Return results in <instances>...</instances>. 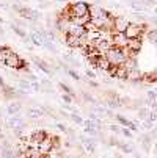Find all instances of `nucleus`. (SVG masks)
I'll return each mask as SVG.
<instances>
[{
    "instance_id": "nucleus-1",
    "label": "nucleus",
    "mask_w": 157,
    "mask_h": 158,
    "mask_svg": "<svg viewBox=\"0 0 157 158\" xmlns=\"http://www.w3.org/2000/svg\"><path fill=\"white\" fill-rule=\"evenodd\" d=\"M104 56L107 58V61H108L111 66H123L124 61L127 60V55H126L124 47H123V49H120V47H111V49H108V50L104 53Z\"/></svg>"
},
{
    "instance_id": "nucleus-2",
    "label": "nucleus",
    "mask_w": 157,
    "mask_h": 158,
    "mask_svg": "<svg viewBox=\"0 0 157 158\" xmlns=\"http://www.w3.org/2000/svg\"><path fill=\"white\" fill-rule=\"evenodd\" d=\"M145 25H146V24H145ZM145 25L137 24V22H130L123 33H124V36H126L127 39H138V38H142V35L145 33Z\"/></svg>"
},
{
    "instance_id": "nucleus-3",
    "label": "nucleus",
    "mask_w": 157,
    "mask_h": 158,
    "mask_svg": "<svg viewBox=\"0 0 157 158\" xmlns=\"http://www.w3.org/2000/svg\"><path fill=\"white\" fill-rule=\"evenodd\" d=\"M88 6H89V3L83 2V0H80V2H76V3H72V5H68L69 16H71V17L86 16V14H88Z\"/></svg>"
},
{
    "instance_id": "nucleus-4",
    "label": "nucleus",
    "mask_w": 157,
    "mask_h": 158,
    "mask_svg": "<svg viewBox=\"0 0 157 158\" xmlns=\"http://www.w3.org/2000/svg\"><path fill=\"white\" fill-rule=\"evenodd\" d=\"M88 16H89V19H110V17H113L110 14V11H107L105 8H102L99 5H89Z\"/></svg>"
},
{
    "instance_id": "nucleus-5",
    "label": "nucleus",
    "mask_w": 157,
    "mask_h": 158,
    "mask_svg": "<svg viewBox=\"0 0 157 158\" xmlns=\"http://www.w3.org/2000/svg\"><path fill=\"white\" fill-rule=\"evenodd\" d=\"M14 10L19 13L20 17H24L27 20H38L41 17V11H38V10H32L27 6H14Z\"/></svg>"
},
{
    "instance_id": "nucleus-6",
    "label": "nucleus",
    "mask_w": 157,
    "mask_h": 158,
    "mask_svg": "<svg viewBox=\"0 0 157 158\" xmlns=\"http://www.w3.org/2000/svg\"><path fill=\"white\" fill-rule=\"evenodd\" d=\"M129 24H130V20L127 17H124V16H113V19H111V31L123 33Z\"/></svg>"
},
{
    "instance_id": "nucleus-7",
    "label": "nucleus",
    "mask_w": 157,
    "mask_h": 158,
    "mask_svg": "<svg viewBox=\"0 0 157 158\" xmlns=\"http://www.w3.org/2000/svg\"><path fill=\"white\" fill-rule=\"evenodd\" d=\"M127 38L124 36V33H116V31H110V42H111V46L113 47H126L127 46Z\"/></svg>"
},
{
    "instance_id": "nucleus-8",
    "label": "nucleus",
    "mask_w": 157,
    "mask_h": 158,
    "mask_svg": "<svg viewBox=\"0 0 157 158\" xmlns=\"http://www.w3.org/2000/svg\"><path fill=\"white\" fill-rule=\"evenodd\" d=\"M64 44L71 49H82L86 41L85 38H77V36H72V35H64Z\"/></svg>"
},
{
    "instance_id": "nucleus-9",
    "label": "nucleus",
    "mask_w": 157,
    "mask_h": 158,
    "mask_svg": "<svg viewBox=\"0 0 157 158\" xmlns=\"http://www.w3.org/2000/svg\"><path fill=\"white\" fill-rule=\"evenodd\" d=\"M36 149H38V152H39V153H42V155H49V153L52 152V149H54L52 138L47 135V136L44 138V139H42V141H41L38 146H36Z\"/></svg>"
},
{
    "instance_id": "nucleus-10",
    "label": "nucleus",
    "mask_w": 157,
    "mask_h": 158,
    "mask_svg": "<svg viewBox=\"0 0 157 158\" xmlns=\"http://www.w3.org/2000/svg\"><path fill=\"white\" fill-rule=\"evenodd\" d=\"M20 63H22V60H20V56L16 53V52H11L8 56H7V60H5V66L7 67H10V69H19L20 67Z\"/></svg>"
},
{
    "instance_id": "nucleus-11",
    "label": "nucleus",
    "mask_w": 157,
    "mask_h": 158,
    "mask_svg": "<svg viewBox=\"0 0 157 158\" xmlns=\"http://www.w3.org/2000/svg\"><path fill=\"white\" fill-rule=\"evenodd\" d=\"M66 35H72V36H77V38H85V35H86V28H85V25L69 24Z\"/></svg>"
},
{
    "instance_id": "nucleus-12",
    "label": "nucleus",
    "mask_w": 157,
    "mask_h": 158,
    "mask_svg": "<svg viewBox=\"0 0 157 158\" xmlns=\"http://www.w3.org/2000/svg\"><path fill=\"white\" fill-rule=\"evenodd\" d=\"M110 63L107 61V58L104 56V55H99L98 58H96V61H94V67H98V69L101 71V72H108V69H110Z\"/></svg>"
},
{
    "instance_id": "nucleus-13",
    "label": "nucleus",
    "mask_w": 157,
    "mask_h": 158,
    "mask_svg": "<svg viewBox=\"0 0 157 158\" xmlns=\"http://www.w3.org/2000/svg\"><path fill=\"white\" fill-rule=\"evenodd\" d=\"M0 153H2L3 158H16V156H17V152H16L10 144H7V141L0 146Z\"/></svg>"
},
{
    "instance_id": "nucleus-14",
    "label": "nucleus",
    "mask_w": 157,
    "mask_h": 158,
    "mask_svg": "<svg viewBox=\"0 0 157 158\" xmlns=\"http://www.w3.org/2000/svg\"><path fill=\"white\" fill-rule=\"evenodd\" d=\"M126 47H127L130 52H133V53L137 55V53L142 50V47H143V41H142V38H138V39H129Z\"/></svg>"
},
{
    "instance_id": "nucleus-15",
    "label": "nucleus",
    "mask_w": 157,
    "mask_h": 158,
    "mask_svg": "<svg viewBox=\"0 0 157 158\" xmlns=\"http://www.w3.org/2000/svg\"><path fill=\"white\" fill-rule=\"evenodd\" d=\"M27 116L30 119H33V121H39V119L44 118V111H42L41 106H33V108L27 110Z\"/></svg>"
},
{
    "instance_id": "nucleus-16",
    "label": "nucleus",
    "mask_w": 157,
    "mask_h": 158,
    "mask_svg": "<svg viewBox=\"0 0 157 158\" xmlns=\"http://www.w3.org/2000/svg\"><path fill=\"white\" fill-rule=\"evenodd\" d=\"M28 39L35 44V46H38V47H46V42H44V38H42V35H41V31H39V30L32 31Z\"/></svg>"
},
{
    "instance_id": "nucleus-17",
    "label": "nucleus",
    "mask_w": 157,
    "mask_h": 158,
    "mask_svg": "<svg viewBox=\"0 0 157 158\" xmlns=\"http://www.w3.org/2000/svg\"><path fill=\"white\" fill-rule=\"evenodd\" d=\"M82 146L86 149V152H89V153H93L94 150H96V139L94 138H82Z\"/></svg>"
},
{
    "instance_id": "nucleus-18",
    "label": "nucleus",
    "mask_w": 157,
    "mask_h": 158,
    "mask_svg": "<svg viewBox=\"0 0 157 158\" xmlns=\"http://www.w3.org/2000/svg\"><path fill=\"white\" fill-rule=\"evenodd\" d=\"M33 63L39 67V69L44 72V74H47V75H52V71L49 69V64L46 63V61H42L41 58H33Z\"/></svg>"
},
{
    "instance_id": "nucleus-19",
    "label": "nucleus",
    "mask_w": 157,
    "mask_h": 158,
    "mask_svg": "<svg viewBox=\"0 0 157 158\" xmlns=\"http://www.w3.org/2000/svg\"><path fill=\"white\" fill-rule=\"evenodd\" d=\"M20 110H22V105H20V102H13V103H10L8 106H7V113L10 116H13V114H17V113H20Z\"/></svg>"
},
{
    "instance_id": "nucleus-20",
    "label": "nucleus",
    "mask_w": 157,
    "mask_h": 158,
    "mask_svg": "<svg viewBox=\"0 0 157 158\" xmlns=\"http://www.w3.org/2000/svg\"><path fill=\"white\" fill-rule=\"evenodd\" d=\"M142 81L155 83V81H157V74H155V71H152V72H149V74H143V75H142Z\"/></svg>"
},
{
    "instance_id": "nucleus-21",
    "label": "nucleus",
    "mask_w": 157,
    "mask_h": 158,
    "mask_svg": "<svg viewBox=\"0 0 157 158\" xmlns=\"http://www.w3.org/2000/svg\"><path fill=\"white\" fill-rule=\"evenodd\" d=\"M11 52H13V50H11L10 47H0V64H3V63H5L7 56H8Z\"/></svg>"
},
{
    "instance_id": "nucleus-22",
    "label": "nucleus",
    "mask_w": 157,
    "mask_h": 158,
    "mask_svg": "<svg viewBox=\"0 0 157 158\" xmlns=\"http://www.w3.org/2000/svg\"><path fill=\"white\" fill-rule=\"evenodd\" d=\"M11 28H13V31L17 35V36H20V38H24L25 41H28V38H27V33L22 30L20 27H17V25H14V24H11Z\"/></svg>"
},
{
    "instance_id": "nucleus-23",
    "label": "nucleus",
    "mask_w": 157,
    "mask_h": 158,
    "mask_svg": "<svg viewBox=\"0 0 157 158\" xmlns=\"http://www.w3.org/2000/svg\"><path fill=\"white\" fill-rule=\"evenodd\" d=\"M146 36H148L149 42H152V44H154V42H155V39H157V30H155V28H151V30L148 31V35H146Z\"/></svg>"
},
{
    "instance_id": "nucleus-24",
    "label": "nucleus",
    "mask_w": 157,
    "mask_h": 158,
    "mask_svg": "<svg viewBox=\"0 0 157 158\" xmlns=\"http://www.w3.org/2000/svg\"><path fill=\"white\" fill-rule=\"evenodd\" d=\"M69 119H72V121H74L76 124H79V125L83 124V118H80L77 113H71V114H69Z\"/></svg>"
},
{
    "instance_id": "nucleus-25",
    "label": "nucleus",
    "mask_w": 157,
    "mask_h": 158,
    "mask_svg": "<svg viewBox=\"0 0 157 158\" xmlns=\"http://www.w3.org/2000/svg\"><path fill=\"white\" fill-rule=\"evenodd\" d=\"M118 147L124 152V153H132V146L129 144H124V143H118Z\"/></svg>"
},
{
    "instance_id": "nucleus-26",
    "label": "nucleus",
    "mask_w": 157,
    "mask_h": 158,
    "mask_svg": "<svg viewBox=\"0 0 157 158\" xmlns=\"http://www.w3.org/2000/svg\"><path fill=\"white\" fill-rule=\"evenodd\" d=\"M115 119H116V121H118L121 125H124V127H127V125L130 124V121H127L124 116H120V114H118V116H115Z\"/></svg>"
},
{
    "instance_id": "nucleus-27",
    "label": "nucleus",
    "mask_w": 157,
    "mask_h": 158,
    "mask_svg": "<svg viewBox=\"0 0 157 158\" xmlns=\"http://www.w3.org/2000/svg\"><path fill=\"white\" fill-rule=\"evenodd\" d=\"M138 116H140L143 121H146V119H148V110H146V108H140V110H138Z\"/></svg>"
},
{
    "instance_id": "nucleus-28",
    "label": "nucleus",
    "mask_w": 157,
    "mask_h": 158,
    "mask_svg": "<svg viewBox=\"0 0 157 158\" xmlns=\"http://www.w3.org/2000/svg\"><path fill=\"white\" fill-rule=\"evenodd\" d=\"M66 74H68V75H71L74 80H80V75H79L76 71H72V69H66Z\"/></svg>"
},
{
    "instance_id": "nucleus-29",
    "label": "nucleus",
    "mask_w": 157,
    "mask_h": 158,
    "mask_svg": "<svg viewBox=\"0 0 157 158\" xmlns=\"http://www.w3.org/2000/svg\"><path fill=\"white\" fill-rule=\"evenodd\" d=\"M60 88L63 89V91H64V93H68L69 96H74V93H72V89H71L69 86H66L64 83H60Z\"/></svg>"
},
{
    "instance_id": "nucleus-30",
    "label": "nucleus",
    "mask_w": 157,
    "mask_h": 158,
    "mask_svg": "<svg viewBox=\"0 0 157 158\" xmlns=\"http://www.w3.org/2000/svg\"><path fill=\"white\" fill-rule=\"evenodd\" d=\"M146 97H148V102L155 100V91H154V89H149V91L146 93Z\"/></svg>"
},
{
    "instance_id": "nucleus-31",
    "label": "nucleus",
    "mask_w": 157,
    "mask_h": 158,
    "mask_svg": "<svg viewBox=\"0 0 157 158\" xmlns=\"http://www.w3.org/2000/svg\"><path fill=\"white\" fill-rule=\"evenodd\" d=\"M85 75H86L88 78H91V80L96 78V74H94V71H91V69H86V71H85Z\"/></svg>"
},
{
    "instance_id": "nucleus-32",
    "label": "nucleus",
    "mask_w": 157,
    "mask_h": 158,
    "mask_svg": "<svg viewBox=\"0 0 157 158\" xmlns=\"http://www.w3.org/2000/svg\"><path fill=\"white\" fill-rule=\"evenodd\" d=\"M121 133L124 135L126 138H132V131L127 128V127H124V128H121Z\"/></svg>"
},
{
    "instance_id": "nucleus-33",
    "label": "nucleus",
    "mask_w": 157,
    "mask_h": 158,
    "mask_svg": "<svg viewBox=\"0 0 157 158\" xmlns=\"http://www.w3.org/2000/svg\"><path fill=\"white\" fill-rule=\"evenodd\" d=\"M83 99H85L86 102H89V103H94V97H91L88 93H83Z\"/></svg>"
},
{
    "instance_id": "nucleus-34",
    "label": "nucleus",
    "mask_w": 157,
    "mask_h": 158,
    "mask_svg": "<svg viewBox=\"0 0 157 158\" xmlns=\"http://www.w3.org/2000/svg\"><path fill=\"white\" fill-rule=\"evenodd\" d=\"M63 102L69 105V103L72 102V96H69V94H64V96H63Z\"/></svg>"
},
{
    "instance_id": "nucleus-35",
    "label": "nucleus",
    "mask_w": 157,
    "mask_h": 158,
    "mask_svg": "<svg viewBox=\"0 0 157 158\" xmlns=\"http://www.w3.org/2000/svg\"><path fill=\"white\" fill-rule=\"evenodd\" d=\"M57 128H58V130H61L63 133H69V130H68V128H66V127H64L63 124H60V122L57 124Z\"/></svg>"
},
{
    "instance_id": "nucleus-36",
    "label": "nucleus",
    "mask_w": 157,
    "mask_h": 158,
    "mask_svg": "<svg viewBox=\"0 0 157 158\" xmlns=\"http://www.w3.org/2000/svg\"><path fill=\"white\" fill-rule=\"evenodd\" d=\"M110 130H113L115 133H121V127L118 125H110Z\"/></svg>"
},
{
    "instance_id": "nucleus-37",
    "label": "nucleus",
    "mask_w": 157,
    "mask_h": 158,
    "mask_svg": "<svg viewBox=\"0 0 157 158\" xmlns=\"http://www.w3.org/2000/svg\"><path fill=\"white\" fill-rule=\"evenodd\" d=\"M5 85H7V83L3 81V78H2V75H0V89H2V88H3Z\"/></svg>"
},
{
    "instance_id": "nucleus-38",
    "label": "nucleus",
    "mask_w": 157,
    "mask_h": 158,
    "mask_svg": "<svg viewBox=\"0 0 157 158\" xmlns=\"http://www.w3.org/2000/svg\"><path fill=\"white\" fill-rule=\"evenodd\" d=\"M58 2H69V0H58Z\"/></svg>"
},
{
    "instance_id": "nucleus-39",
    "label": "nucleus",
    "mask_w": 157,
    "mask_h": 158,
    "mask_svg": "<svg viewBox=\"0 0 157 158\" xmlns=\"http://www.w3.org/2000/svg\"><path fill=\"white\" fill-rule=\"evenodd\" d=\"M3 33V30H2V27H0V35H2Z\"/></svg>"
},
{
    "instance_id": "nucleus-40",
    "label": "nucleus",
    "mask_w": 157,
    "mask_h": 158,
    "mask_svg": "<svg viewBox=\"0 0 157 158\" xmlns=\"http://www.w3.org/2000/svg\"><path fill=\"white\" fill-rule=\"evenodd\" d=\"M135 158H140V156H138V155H135Z\"/></svg>"
},
{
    "instance_id": "nucleus-41",
    "label": "nucleus",
    "mask_w": 157,
    "mask_h": 158,
    "mask_svg": "<svg viewBox=\"0 0 157 158\" xmlns=\"http://www.w3.org/2000/svg\"><path fill=\"white\" fill-rule=\"evenodd\" d=\"M0 22H2V17H0Z\"/></svg>"
}]
</instances>
